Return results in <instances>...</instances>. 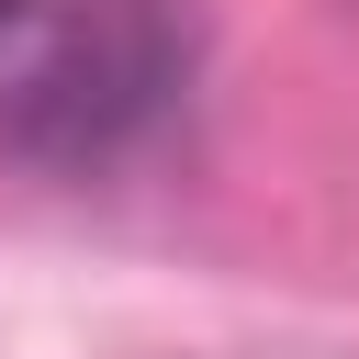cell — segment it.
Instances as JSON below:
<instances>
[{
  "label": "cell",
  "instance_id": "6da1fadb",
  "mask_svg": "<svg viewBox=\"0 0 359 359\" xmlns=\"http://www.w3.org/2000/svg\"><path fill=\"white\" fill-rule=\"evenodd\" d=\"M180 90V34L157 0H0V135L45 168L135 146Z\"/></svg>",
  "mask_w": 359,
  "mask_h": 359
}]
</instances>
